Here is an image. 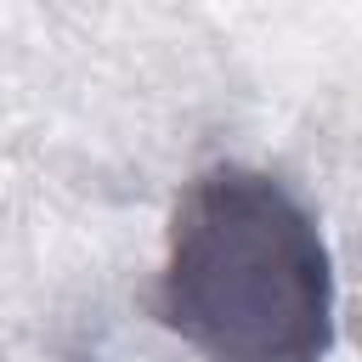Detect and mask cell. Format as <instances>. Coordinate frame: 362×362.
I'll return each instance as SVG.
<instances>
[{
	"label": "cell",
	"instance_id": "obj_1",
	"mask_svg": "<svg viewBox=\"0 0 362 362\" xmlns=\"http://www.w3.org/2000/svg\"><path fill=\"white\" fill-rule=\"evenodd\" d=\"M158 317L204 362H322L334 260L311 209L266 170H204L170 215Z\"/></svg>",
	"mask_w": 362,
	"mask_h": 362
}]
</instances>
